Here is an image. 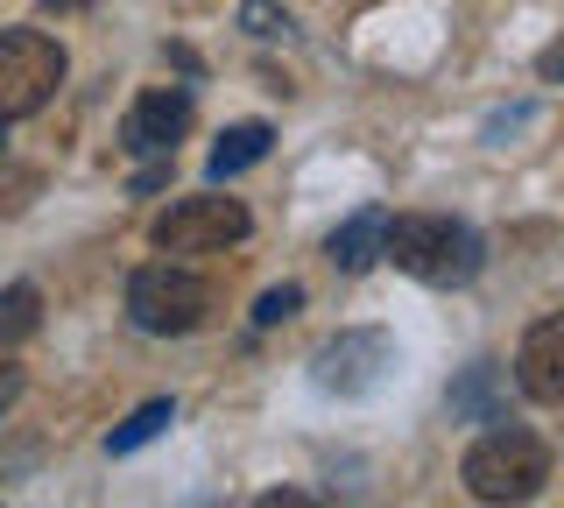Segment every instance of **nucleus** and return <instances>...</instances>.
Segmentation results:
<instances>
[{"mask_svg": "<svg viewBox=\"0 0 564 508\" xmlns=\"http://www.w3.org/2000/svg\"><path fill=\"white\" fill-rule=\"evenodd\" d=\"M22 402V367H14V354H0V417Z\"/></svg>", "mask_w": 564, "mask_h": 508, "instance_id": "obj_15", "label": "nucleus"}, {"mask_svg": "<svg viewBox=\"0 0 564 508\" xmlns=\"http://www.w3.org/2000/svg\"><path fill=\"white\" fill-rule=\"evenodd\" d=\"M170 424H176V410H170L163 396H155V402H141V410L128 417V424H120L113 437H106V452H113V460H128V452H141V445H149V437H163Z\"/></svg>", "mask_w": 564, "mask_h": 508, "instance_id": "obj_12", "label": "nucleus"}, {"mask_svg": "<svg viewBox=\"0 0 564 508\" xmlns=\"http://www.w3.org/2000/svg\"><path fill=\"white\" fill-rule=\"evenodd\" d=\"M458 473H466V495L473 501H536L543 480H551V445H543L536 431L501 424V431L473 437Z\"/></svg>", "mask_w": 564, "mask_h": 508, "instance_id": "obj_2", "label": "nucleus"}, {"mask_svg": "<svg viewBox=\"0 0 564 508\" xmlns=\"http://www.w3.org/2000/svg\"><path fill=\"white\" fill-rule=\"evenodd\" d=\"M395 360L388 354V332H339L332 346H317V389H339V396H367L381 389V367Z\"/></svg>", "mask_w": 564, "mask_h": 508, "instance_id": "obj_7", "label": "nucleus"}, {"mask_svg": "<svg viewBox=\"0 0 564 508\" xmlns=\"http://www.w3.org/2000/svg\"><path fill=\"white\" fill-rule=\"evenodd\" d=\"M247 205L240 198H219V191H198V198H176L163 219H155V248L163 255H219L247 240Z\"/></svg>", "mask_w": 564, "mask_h": 508, "instance_id": "obj_5", "label": "nucleus"}, {"mask_svg": "<svg viewBox=\"0 0 564 508\" xmlns=\"http://www.w3.org/2000/svg\"><path fill=\"white\" fill-rule=\"evenodd\" d=\"M35 325H43V296H35V283L0 290V354H14L22 339H35Z\"/></svg>", "mask_w": 564, "mask_h": 508, "instance_id": "obj_11", "label": "nucleus"}, {"mask_svg": "<svg viewBox=\"0 0 564 508\" xmlns=\"http://www.w3.org/2000/svg\"><path fill=\"white\" fill-rule=\"evenodd\" d=\"M269 142H275V134H269V120H240V128H226L219 134V149H212V184H226V177H240V170H254L261 163V155H269Z\"/></svg>", "mask_w": 564, "mask_h": 508, "instance_id": "obj_10", "label": "nucleus"}, {"mask_svg": "<svg viewBox=\"0 0 564 508\" xmlns=\"http://www.w3.org/2000/svg\"><path fill=\"white\" fill-rule=\"evenodd\" d=\"M304 311V290L296 283H282V290H261V304H254V325H282V318H296Z\"/></svg>", "mask_w": 564, "mask_h": 508, "instance_id": "obj_13", "label": "nucleus"}, {"mask_svg": "<svg viewBox=\"0 0 564 508\" xmlns=\"http://www.w3.org/2000/svg\"><path fill=\"white\" fill-rule=\"evenodd\" d=\"M184 134H191V93H176V85H149L120 114V149L128 155H176Z\"/></svg>", "mask_w": 564, "mask_h": 508, "instance_id": "obj_6", "label": "nucleus"}, {"mask_svg": "<svg viewBox=\"0 0 564 508\" xmlns=\"http://www.w3.org/2000/svg\"><path fill=\"white\" fill-rule=\"evenodd\" d=\"M516 389L529 402H564V311H551V318H536L522 332L516 346Z\"/></svg>", "mask_w": 564, "mask_h": 508, "instance_id": "obj_8", "label": "nucleus"}, {"mask_svg": "<svg viewBox=\"0 0 564 508\" xmlns=\"http://www.w3.org/2000/svg\"><path fill=\"white\" fill-rule=\"evenodd\" d=\"M57 8H85V0H50V14H57Z\"/></svg>", "mask_w": 564, "mask_h": 508, "instance_id": "obj_17", "label": "nucleus"}, {"mask_svg": "<svg viewBox=\"0 0 564 508\" xmlns=\"http://www.w3.org/2000/svg\"><path fill=\"white\" fill-rule=\"evenodd\" d=\"M64 85V43L43 29H0V120H35Z\"/></svg>", "mask_w": 564, "mask_h": 508, "instance_id": "obj_4", "label": "nucleus"}, {"mask_svg": "<svg viewBox=\"0 0 564 508\" xmlns=\"http://www.w3.org/2000/svg\"><path fill=\"white\" fill-rule=\"evenodd\" d=\"M325 255H332V269H339V275L375 269V261L388 255V213H381V205H360V213H352L346 226H332Z\"/></svg>", "mask_w": 564, "mask_h": 508, "instance_id": "obj_9", "label": "nucleus"}, {"mask_svg": "<svg viewBox=\"0 0 564 508\" xmlns=\"http://www.w3.org/2000/svg\"><path fill=\"white\" fill-rule=\"evenodd\" d=\"M536 72L551 78V85H564V43H551V50H543V57H536Z\"/></svg>", "mask_w": 564, "mask_h": 508, "instance_id": "obj_16", "label": "nucleus"}, {"mask_svg": "<svg viewBox=\"0 0 564 508\" xmlns=\"http://www.w3.org/2000/svg\"><path fill=\"white\" fill-rule=\"evenodd\" d=\"M388 261H395L402 275H416V283H431V290H458V283L480 275L487 248H480V234L452 213H402V219H388Z\"/></svg>", "mask_w": 564, "mask_h": 508, "instance_id": "obj_1", "label": "nucleus"}, {"mask_svg": "<svg viewBox=\"0 0 564 508\" xmlns=\"http://www.w3.org/2000/svg\"><path fill=\"white\" fill-rule=\"evenodd\" d=\"M128 318L149 339H184L212 318V283L198 269H176V261H149L128 275Z\"/></svg>", "mask_w": 564, "mask_h": 508, "instance_id": "obj_3", "label": "nucleus"}, {"mask_svg": "<svg viewBox=\"0 0 564 508\" xmlns=\"http://www.w3.org/2000/svg\"><path fill=\"white\" fill-rule=\"evenodd\" d=\"M240 29L247 36H282L290 14H275V0H240Z\"/></svg>", "mask_w": 564, "mask_h": 508, "instance_id": "obj_14", "label": "nucleus"}]
</instances>
